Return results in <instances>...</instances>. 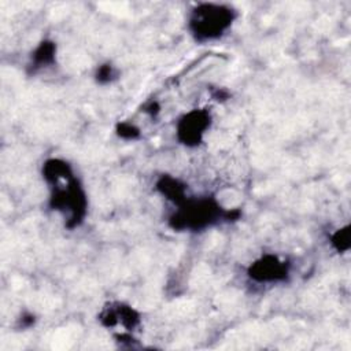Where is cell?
<instances>
[{"instance_id": "cell-1", "label": "cell", "mask_w": 351, "mask_h": 351, "mask_svg": "<svg viewBox=\"0 0 351 351\" xmlns=\"http://www.w3.org/2000/svg\"><path fill=\"white\" fill-rule=\"evenodd\" d=\"M44 177L52 184V207L67 214V225L77 226L86 208L85 193L73 177L70 166L59 159H51L44 165Z\"/></svg>"}, {"instance_id": "cell-2", "label": "cell", "mask_w": 351, "mask_h": 351, "mask_svg": "<svg viewBox=\"0 0 351 351\" xmlns=\"http://www.w3.org/2000/svg\"><path fill=\"white\" fill-rule=\"evenodd\" d=\"M232 8L219 4H200L193 10L189 27L197 40L219 37L233 22Z\"/></svg>"}, {"instance_id": "cell-3", "label": "cell", "mask_w": 351, "mask_h": 351, "mask_svg": "<svg viewBox=\"0 0 351 351\" xmlns=\"http://www.w3.org/2000/svg\"><path fill=\"white\" fill-rule=\"evenodd\" d=\"M229 218L230 213H225L218 204L210 199H200L181 203L178 213L171 217L174 229H202L218 218Z\"/></svg>"}, {"instance_id": "cell-4", "label": "cell", "mask_w": 351, "mask_h": 351, "mask_svg": "<svg viewBox=\"0 0 351 351\" xmlns=\"http://www.w3.org/2000/svg\"><path fill=\"white\" fill-rule=\"evenodd\" d=\"M210 123V115L204 110H195L184 115L178 123V138L188 145L200 143L204 130Z\"/></svg>"}, {"instance_id": "cell-5", "label": "cell", "mask_w": 351, "mask_h": 351, "mask_svg": "<svg viewBox=\"0 0 351 351\" xmlns=\"http://www.w3.org/2000/svg\"><path fill=\"white\" fill-rule=\"evenodd\" d=\"M248 274L251 278L263 282V281H280L284 280L288 274V265L280 261L277 256L266 255L251 265Z\"/></svg>"}, {"instance_id": "cell-6", "label": "cell", "mask_w": 351, "mask_h": 351, "mask_svg": "<svg viewBox=\"0 0 351 351\" xmlns=\"http://www.w3.org/2000/svg\"><path fill=\"white\" fill-rule=\"evenodd\" d=\"M53 55H55V45L52 43H43L34 52L33 59L34 63L37 64L36 67H40L43 64H48L53 60Z\"/></svg>"}, {"instance_id": "cell-7", "label": "cell", "mask_w": 351, "mask_h": 351, "mask_svg": "<svg viewBox=\"0 0 351 351\" xmlns=\"http://www.w3.org/2000/svg\"><path fill=\"white\" fill-rule=\"evenodd\" d=\"M333 245L339 250V251H346L350 247V233H348V228L340 229L332 239Z\"/></svg>"}, {"instance_id": "cell-8", "label": "cell", "mask_w": 351, "mask_h": 351, "mask_svg": "<svg viewBox=\"0 0 351 351\" xmlns=\"http://www.w3.org/2000/svg\"><path fill=\"white\" fill-rule=\"evenodd\" d=\"M118 130H119V134L122 137H128V138H133L134 136L138 134V130L134 126L129 125V123H122Z\"/></svg>"}, {"instance_id": "cell-9", "label": "cell", "mask_w": 351, "mask_h": 351, "mask_svg": "<svg viewBox=\"0 0 351 351\" xmlns=\"http://www.w3.org/2000/svg\"><path fill=\"white\" fill-rule=\"evenodd\" d=\"M111 75H112V69L111 66H101L97 71V80L100 82H104V81H110L111 80Z\"/></svg>"}]
</instances>
